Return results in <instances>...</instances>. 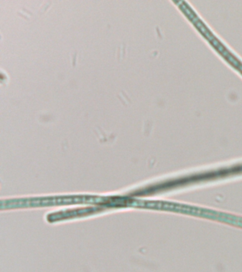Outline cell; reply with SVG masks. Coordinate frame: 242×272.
Segmentation results:
<instances>
[{"label": "cell", "instance_id": "obj_1", "mask_svg": "<svg viewBox=\"0 0 242 272\" xmlns=\"http://www.w3.org/2000/svg\"><path fill=\"white\" fill-rule=\"evenodd\" d=\"M126 44L124 43H122L121 44L119 45L116 51V58L118 61L123 60L125 58L126 55Z\"/></svg>", "mask_w": 242, "mask_h": 272}, {"label": "cell", "instance_id": "obj_2", "mask_svg": "<svg viewBox=\"0 0 242 272\" xmlns=\"http://www.w3.org/2000/svg\"><path fill=\"white\" fill-rule=\"evenodd\" d=\"M117 96H118V97L119 98V99L121 100V101L123 104L124 105H128L129 104L131 103V99L129 97V96L127 95V94L125 92V91L121 90L119 91V92L117 94Z\"/></svg>", "mask_w": 242, "mask_h": 272}, {"label": "cell", "instance_id": "obj_3", "mask_svg": "<svg viewBox=\"0 0 242 272\" xmlns=\"http://www.w3.org/2000/svg\"><path fill=\"white\" fill-rule=\"evenodd\" d=\"M52 2L51 1H45L43 2V3L40 5L39 9L38 10V14L40 15L44 14L46 12L48 9L50 8V7L51 6Z\"/></svg>", "mask_w": 242, "mask_h": 272}, {"label": "cell", "instance_id": "obj_4", "mask_svg": "<svg viewBox=\"0 0 242 272\" xmlns=\"http://www.w3.org/2000/svg\"><path fill=\"white\" fill-rule=\"evenodd\" d=\"M18 14L19 15H21L23 17L26 18V19H29L30 17H31L33 16V13L31 12L30 11V10L25 9V8H22L19 10V12H18Z\"/></svg>", "mask_w": 242, "mask_h": 272}, {"label": "cell", "instance_id": "obj_5", "mask_svg": "<svg viewBox=\"0 0 242 272\" xmlns=\"http://www.w3.org/2000/svg\"><path fill=\"white\" fill-rule=\"evenodd\" d=\"M78 52L75 51L71 53V58H72V66L75 67L77 64L78 61Z\"/></svg>", "mask_w": 242, "mask_h": 272}]
</instances>
